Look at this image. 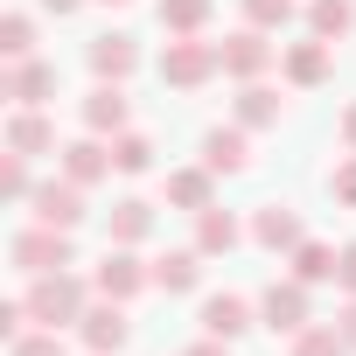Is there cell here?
Wrapping results in <instances>:
<instances>
[{
  "label": "cell",
  "instance_id": "4dcf8cb0",
  "mask_svg": "<svg viewBox=\"0 0 356 356\" xmlns=\"http://www.w3.org/2000/svg\"><path fill=\"white\" fill-rule=\"evenodd\" d=\"M245 22L273 35V29H286V22H293V0H245Z\"/></svg>",
  "mask_w": 356,
  "mask_h": 356
},
{
  "label": "cell",
  "instance_id": "6da1fadb",
  "mask_svg": "<svg viewBox=\"0 0 356 356\" xmlns=\"http://www.w3.org/2000/svg\"><path fill=\"white\" fill-rule=\"evenodd\" d=\"M91 293H98V286H91V280H77V273L63 266V273H35L22 300H29V314H35L42 328H77V321H84V307H91Z\"/></svg>",
  "mask_w": 356,
  "mask_h": 356
},
{
  "label": "cell",
  "instance_id": "7a4b0ae2",
  "mask_svg": "<svg viewBox=\"0 0 356 356\" xmlns=\"http://www.w3.org/2000/svg\"><path fill=\"white\" fill-rule=\"evenodd\" d=\"M8 266L15 273H63V266H77V252H70V231H56V224H22L15 238H8Z\"/></svg>",
  "mask_w": 356,
  "mask_h": 356
},
{
  "label": "cell",
  "instance_id": "ac0fdd59",
  "mask_svg": "<svg viewBox=\"0 0 356 356\" xmlns=\"http://www.w3.org/2000/svg\"><path fill=\"white\" fill-rule=\"evenodd\" d=\"M252 238H259L266 252H293L307 231H300V217H293L286 203H259V210H252Z\"/></svg>",
  "mask_w": 356,
  "mask_h": 356
},
{
  "label": "cell",
  "instance_id": "74e56055",
  "mask_svg": "<svg viewBox=\"0 0 356 356\" xmlns=\"http://www.w3.org/2000/svg\"><path fill=\"white\" fill-rule=\"evenodd\" d=\"M105 8H126V0H105Z\"/></svg>",
  "mask_w": 356,
  "mask_h": 356
},
{
  "label": "cell",
  "instance_id": "484cf974",
  "mask_svg": "<svg viewBox=\"0 0 356 356\" xmlns=\"http://www.w3.org/2000/svg\"><path fill=\"white\" fill-rule=\"evenodd\" d=\"M210 22V0H161V29L168 35H203Z\"/></svg>",
  "mask_w": 356,
  "mask_h": 356
},
{
  "label": "cell",
  "instance_id": "f546056e",
  "mask_svg": "<svg viewBox=\"0 0 356 356\" xmlns=\"http://www.w3.org/2000/svg\"><path fill=\"white\" fill-rule=\"evenodd\" d=\"M8 356H70V349H63V328H35V335H15Z\"/></svg>",
  "mask_w": 356,
  "mask_h": 356
},
{
  "label": "cell",
  "instance_id": "e575fe53",
  "mask_svg": "<svg viewBox=\"0 0 356 356\" xmlns=\"http://www.w3.org/2000/svg\"><path fill=\"white\" fill-rule=\"evenodd\" d=\"M335 133H342V147H349V154H356V98H349V105H342V126H335Z\"/></svg>",
  "mask_w": 356,
  "mask_h": 356
},
{
  "label": "cell",
  "instance_id": "f35d334b",
  "mask_svg": "<svg viewBox=\"0 0 356 356\" xmlns=\"http://www.w3.org/2000/svg\"><path fill=\"white\" fill-rule=\"evenodd\" d=\"M84 356H91V349H84Z\"/></svg>",
  "mask_w": 356,
  "mask_h": 356
},
{
  "label": "cell",
  "instance_id": "44dd1931",
  "mask_svg": "<svg viewBox=\"0 0 356 356\" xmlns=\"http://www.w3.org/2000/svg\"><path fill=\"white\" fill-rule=\"evenodd\" d=\"M196 280H203V252H196V245L154 259V286H161V293H196Z\"/></svg>",
  "mask_w": 356,
  "mask_h": 356
},
{
  "label": "cell",
  "instance_id": "9c48e42d",
  "mask_svg": "<svg viewBox=\"0 0 356 356\" xmlns=\"http://www.w3.org/2000/svg\"><path fill=\"white\" fill-rule=\"evenodd\" d=\"M0 98H15V105H49V98H56V63H49V56H22V63H8Z\"/></svg>",
  "mask_w": 356,
  "mask_h": 356
},
{
  "label": "cell",
  "instance_id": "d4e9b609",
  "mask_svg": "<svg viewBox=\"0 0 356 356\" xmlns=\"http://www.w3.org/2000/svg\"><path fill=\"white\" fill-rule=\"evenodd\" d=\"M286 356H349V342L335 321H307L300 335H286Z\"/></svg>",
  "mask_w": 356,
  "mask_h": 356
},
{
  "label": "cell",
  "instance_id": "2e32d148",
  "mask_svg": "<svg viewBox=\"0 0 356 356\" xmlns=\"http://www.w3.org/2000/svg\"><path fill=\"white\" fill-rule=\"evenodd\" d=\"M203 168H210V175H245V168H252L245 126H210V133H203Z\"/></svg>",
  "mask_w": 356,
  "mask_h": 356
},
{
  "label": "cell",
  "instance_id": "52a82bcc",
  "mask_svg": "<svg viewBox=\"0 0 356 356\" xmlns=\"http://www.w3.org/2000/svg\"><path fill=\"white\" fill-rule=\"evenodd\" d=\"M259 321L273 328V335H300L314 314H307V280H273L266 293H259Z\"/></svg>",
  "mask_w": 356,
  "mask_h": 356
},
{
  "label": "cell",
  "instance_id": "7c38bea8",
  "mask_svg": "<svg viewBox=\"0 0 356 356\" xmlns=\"http://www.w3.org/2000/svg\"><path fill=\"white\" fill-rule=\"evenodd\" d=\"M126 126H133V98H126V84H91V98H84V133L119 140Z\"/></svg>",
  "mask_w": 356,
  "mask_h": 356
},
{
  "label": "cell",
  "instance_id": "d590c367",
  "mask_svg": "<svg viewBox=\"0 0 356 356\" xmlns=\"http://www.w3.org/2000/svg\"><path fill=\"white\" fill-rule=\"evenodd\" d=\"M335 328H342V342H349V349H356V300H349V307H342V321H335Z\"/></svg>",
  "mask_w": 356,
  "mask_h": 356
},
{
  "label": "cell",
  "instance_id": "d6986e66",
  "mask_svg": "<svg viewBox=\"0 0 356 356\" xmlns=\"http://www.w3.org/2000/svg\"><path fill=\"white\" fill-rule=\"evenodd\" d=\"M168 203L189 210V217H203V210L217 203V175H210V168H175V175H168Z\"/></svg>",
  "mask_w": 356,
  "mask_h": 356
},
{
  "label": "cell",
  "instance_id": "7402d4cb",
  "mask_svg": "<svg viewBox=\"0 0 356 356\" xmlns=\"http://www.w3.org/2000/svg\"><path fill=\"white\" fill-rule=\"evenodd\" d=\"M280 112H286V98H280L273 84H245V91H238V126H245V133L280 126Z\"/></svg>",
  "mask_w": 356,
  "mask_h": 356
},
{
  "label": "cell",
  "instance_id": "5b68a950",
  "mask_svg": "<svg viewBox=\"0 0 356 356\" xmlns=\"http://www.w3.org/2000/svg\"><path fill=\"white\" fill-rule=\"evenodd\" d=\"M217 63H224V77H238V84H259L266 70H273V42H266V29H238V35H224L217 42Z\"/></svg>",
  "mask_w": 356,
  "mask_h": 356
},
{
  "label": "cell",
  "instance_id": "4316f807",
  "mask_svg": "<svg viewBox=\"0 0 356 356\" xmlns=\"http://www.w3.org/2000/svg\"><path fill=\"white\" fill-rule=\"evenodd\" d=\"M112 168H119V175H147V168H154V140L126 126V133L112 140Z\"/></svg>",
  "mask_w": 356,
  "mask_h": 356
},
{
  "label": "cell",
  "instance_id": "cb8c5ba5",
  "mask_svg": "<svg viewBox=\"0 0 356 356\" xmlns=\"http://www.w3.org/2000/svg\"><path fill=\"white\" fill-rule=\"evenodd\" d=\"M349 29H356V0H307V35L342 42Z\"/></svg>",
  "mask_w": 356,
  "mask_h": 356
},
{
  "label": "cell",
  "instance_id": "603a6c76",
  "mask_svg": "<svg viewBox=\"0 0 356 356\" xmlns=\"http://www.w3.org/2000/svg\"><path fill=\"white\" fill-rule=\"evenodd\" d=\"M286 259H293V280H307V286L335 280V266H342V252H335V245H321V238H300Z\"/></svg>",
  "mask_w": 356,
  "mask_h": 356
},
{
  "label": "cell",
  "instance_id": "f1b7e54d",
  "mask_svg": "<svg viewBox=\"0 0 356 356\" xmlns=\"http://www.w3.org/2000/svg\"><path fill=\"white\" fill-rule=\"evenodd\" d=\"M0 196H8V203H29V196H35L29 154H0Z\"/></svg>",
  "mask_w": 356,
  "mask_h": 356
},
{
  "label": "cell",
  "instance_id": "8992f818",
  "mask_svg": "<svg viewBox=\"0 0 356 356\" xmlns=\"http://www.w3.org/2000/svg\"><path fill=\"white\" fill-rule=\"evenodd\" d=\"M77 335H84V349L91 356H119L126 342H133V321H126V300H91L84 307V321H77Z\"/></svg>",
  "mask_w": 356,
  "mask_h": 356
},
{
  "label": "cell",
  "instance_id": "5bb4252c",
  "mask_svg": "<svg viewBox=\"0 0 356 356\" xmlns=\"http://www.w3.org/2000/svg\"><path fill=\"white\" fill-rule=\"evenodd\" d=\"M252 321H259V300H245V293H210L203 300V335H217V342H238Z\"/></svg>",
  "mask_w": 356,
  "mask_h": 356
},
{
  "label": "cell",
  "instance_id": "3957f363",
  "mask_svg": "<svg viewBox=\"0 0 356 356\" xmlns=\"http://www.w3.org/2000/svg\"><path fill=\"white\" fill-rule=\"evenodd\" d=\"M217 70H224L217 63V42H203V35H175L161 49V84H175V91H203Z\"/></svg>",
  "mask_w": 356,
  "mask_h": 356
},
{
  "label": "cell",
  "instance_id": "277c9868",
  "mask_svg": "<svg viewBox=\"0 0 356 356\" xmlns=\"http://www.w3.org/2000/svg\"><path fill=\"white\" fill-rule=\"evenodd\" d=\"M91 286H98L105 300H140V293L154 286V266H140V259H133V245H105V259H98Z\"/></svg>",
  "mask_w": 356,
  "mask_h": 356
},
{
  "label": "cell",
  "instance_id": "e0dca14e",
  "mask_svg": "<svg viewBox=\"0 0 356 356\" xmlns=\"http://www.w3.org/2000/svg\"><path fill=\"white\" fill-rule=\"evenodd\" d=\"M154 238V203L147 196H119L105 217V245H147Z\"/></svg>",
  "mask_w": 356,
  "mask_h": 356
},
{
  "label": "cell",
  "instance_id": "1f68e13d",
  "mask_svg": "<svg viewBox=\"0 0 356 356\" xmlns=\"http://www.w3.org/2000/svg\"><path fill=\"white\" fill-rule=\"evenodd\" d=\"M328 189H335V203H349V210H356V154H349V161L328 175Z\"/></svg>",
  "mask_w": 356,
  "mask_h": 356
},
{
  "label": "cell",
  "instance_id": "836d02e7",
  "mask_svg": "<svg viewBox=\"0 0 356 356\" xmlns=\"http://www.w3.org/2000/svg\"><path fill=\"white\" fill-rule=\"evenodd\" d=\"M182 356H231V342H217V335H203V342H189Z\"/></svg>",
  "mask_w": 356,
  "mask_h": 356
},
{
  "label": "cell",
  "instance_id": "9a60e30c",
  "mask_svg": "<svg viewBox=\"0 0 356 356\" xmlns=\"http://www.w3.org/2000/svg\"><path fill=\"white\" fill-rule=\"evenodd\" d=\"M63 175L77 189H91V182H105L112 175V140H98V133H84V140H70L63 147Z\"/></svg>",
  "mask_w": 356,
  "mask_h": 356
},
{
  "label": "cell",
  "instance_id": "83f0119b",
  "mask_svg": "<svg viewBox=\"0 0 356 356\" xmlns=\"http://www.w3.org/2000/svg\"><path fill=\"white\" fill-rule=\"evenodd\" d=\"M0 56H8V63H22V56H35V22L15 8L8 22H0Z\"/></svg>",
  "mask_w": 356,
  "mask_h": 356
},
{
  "label": "cell",
  "instance_id": "4fadbf2b",
  "mask_svg": "<svg viewBox=\"0 0 356 356\" xmlns=\"http://www.w3.org/2000/svg\"><path fill=\"white\" fill-rule=\"evenodd\" d=\"M8 154H29V161L63 154V147H56V119H49L42 105H15V119H8Z\"/></svg>",
  "mask_w": 356,
  "mask_h": 356
},
{
  "label": "cell",
  "instance_id": "8fae6325",
  "mask_svg": "<svg viewBox=\"0 0 356 356\" xmlns=\"http://www.w3.org/2000/svg\"><path fill=\"white\" fill-rule=\"evenodd\" d=\"M328 70H335V42H321V35H307V42H293V49L280 56V77H286L293 91L328 84Z\"/></svg>",
  "mask_w": 356,
  "mask_h": 356
},
{
  "label": "cell",
  "instance_id": "30bf717a",
  "mask_svg": "<svg viewBox=\"0 0 356 356\" xmlns=\"http://www.w3.org/2000/svg\"><path fill=\"white\" fill-rule=\"evenodd\" d=\"M84 56H91V77H98V84H126V77L140 70V42H133V35H119V29L91 35V49H84Z\"/></svg>",
  "mask_w": 356,
  "mask_h": 356
},
{
  "label": "cell",
  "instance_id": "ffe728a7",
  "mask_svg": "<svg viewBox=\"0 0 356 356\" xmlns=\"http://www.w3.org/2000/svg\"><path fill=\"white\" fill-rule=\"evenodd\" d=\"M238 245H245V224H238L231 210H217V203H210V210L196 217V252H203V259H217V252H238Z\"/></svg>",
  "mask_w": 356,
  "mask_h": 356
},
{
  "label": "cell",
  "instance_id": "8d00e7d4",
  "mask_svg": "<svg viewBox=\"0 0 356 356\" xmlns=\"http://www.w3.org/2000/svg\"><path fill=\"white\" fill-rule=\"evenodd\" d=\"M42 8H49V15H77V8H84V0H42Z\"/></svg>",
  "mask_w": 356,
  "mask_h": 356
},
{
  "label": "cell",
  "instance_id": "ba28073f",
  "mask_svg": "<svg viewBox=\"0 0 356 356\" xmlns=\"http://www.w3.org/2000/svg\"><path fill=\"white\" fill-rule=\"evenodd\" d=\"M29 217H35V224H56V231H77L91 210H84V189L63 175V182H35V196H29Z\"/></svg>",
  "mask_w": 356,
  "mask_h": 356
},
{
  "label": "cell",
  "instance_id": "d6a6232c",
  "mask_svg": "<svg viewBox=\"0 0 356 356\" xmlns=\"http://www.w3.org/2000/svg\"><path fill=\"white\" fill-rule=\"evenodd\" d=\"M335 286L356 300V245H342V266H335Z\"/></svg>",
  "mask_w": 356,
  "mask_h": 356
}]
</instances>
